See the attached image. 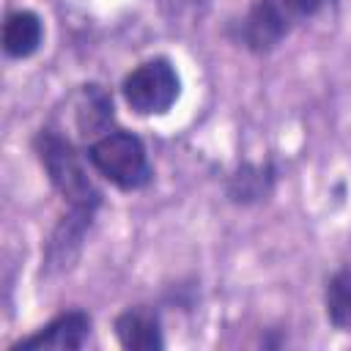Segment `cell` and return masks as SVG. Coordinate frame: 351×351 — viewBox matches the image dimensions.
I'll return each instance as SVG.
<instances>
[{"label": "cell", "mask_w": 351, "mask_h": 351, "mask_svg": "<svg viewBox=\"0 0 351 351\" xmlns=\"http://www.w3.org/2000/svg\"><path fill=\"white\" fill-rule=\"evenodd\" d=\"M324 310L335 329L351 332V266L337 269L324 288Z\"/></svg>", "instance_id": "10"}, {"label": "cell", "mask_w": 351, "mask_h": 351, "mask_svg": "<svg viewBox=\"0 0 351 351\" xmlns=\"http://www.w3.org/2000/svg\"><path fill=\"white\" fill-rule=\"evenodd\" d=\"M115 337L129 351H159L165 346L159 315L145 304L129 307L115 318Z\"/></svg>", "instance_id": "6"}, {"label": "cell", "mask_w": 351, "mask_h": 351, "mask_svg": "<svg viewBox=\"0 0 351 351\" xmlns=\"http://www.w3.org/2000/svg\"><path fill=\"white\" fill-rule=\"evenodd\" d=\"M90 337V315L85 310H66L55 315L47 326L33 332L30 337H22L11 346V351L19 348H58V351H74L82 348Z\"/></svg>", "instance_id": "5"}, {"label": "cell", "mask_w": 351, "mask_h": 351, "mask_svg": "<svg viewBox=\"0 0 351 351\" xmlns=\"http://www.w3.org/2000/svg\"><path fill=\"white\" fill-rule=\"evenodd\" d=\"M329 3L332 0H252L239 22V41L255 55L271 52L296 25L315 16Z\"/></svg>", "instance_id": "2"}, {"label": "cell", "mask_w": 351, "mask_h": 351, "mask_svg": "<svg viewBox=\"0 0 351 351\" xmlns=\"http://www.w3.org/2000/svg\"><path fill=\"white\" fill-rule=\"evenodd\" d=\"M85 159L101 178H107L112 186L123 192H137L148 186L154 178V167L148 162V151L143 140L123 129L96 137L88 145Z\"/></svg>", "instance_id": "3"}, {"label": "cell", "mask_w": 351, "mask_h": 351, "mask_svg": "<svg viewBox=\"0 0 351 351\" xmlns=\"http://www.w3.org/2000/svg\"><path fill=\"white\" fill-rule=\"evenodd\" d=\"M112 123V99L101 85H80L74 93V126L82 140H96L110 132Z\"/></svg>", "instance_id": "7"}, {"label": "cell", "mask_w": 351, "mask_h": 351, "mask_svg": "<svg viewBox=\"0 0 351 351\" xmlns=\"http://www.w3.org/2000/svg\"><path fill=\"white\" fill-rule=\"evenodd\" d=\"M277 184V167L271 162H241L230 178H228V197L239 206H250V203H261L271 195Z\"/></svg>", "instance_id": "8"}, {"label": "cell", "mask_w": 351, "mask_h": 351, "mask_svg": "<svg viewBox=\"0 0 351 351\" xmlns=\"http://www.w3.org/2000/svg\"><path fill=\"white\" fill-rule=\"evenodd\" d=\"M170 25H195L206 16L211 0H151Z\"/></svg>", "instance_id": "11"}, {"label": "cell", "mask_w": 351, "mask_h": 351, "mask_svg": "<svg viewBox=\"0 0 351 351\" xmlns=\"http://www.w3.org/2000/svg\"><path fill=\"white\" fill-rule=\"evenodd\" d=\"M33 148H36L41 167L49 176L52 186L63 195L69 208L93 217V211L101 206V192L90 181L85 162L77 154V148L69 143V137H63L52 129H41L33 137Z\"/></svg>", "instance_id": "1"}, {"label": "cell", "mask_w": 351, "mask_h": 351, "mask_svg": "<svg viewBox=\"0 0 351 351\" xmlns=\"http://www.w3.org/2000/svg\"><path fill=\"white\" fill-rule=\"evenodd\" d=\"M121 90L137 115H165L181 93V80L167 58H151L126 74Z\"/></svg>", "instance_id": "4"}, {"label": "cell", "mask_w": 351, "mask_h": 351, "mask_svg": "<svg viewBox=\"0 0 351 351\" xmlns=\"http://www.w3.org/2000/svg\"><path fill=\"white\" fill-rule=\"evenodd\" d=\"M44 41V22L36 11H11L3 22V52L14 60H25L38 52Z\"/></svg>", "instance_id": "9"}]
</instances>
